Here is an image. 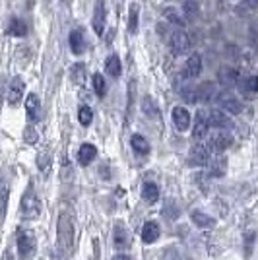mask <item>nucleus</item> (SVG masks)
I'll use <instances>...</instances> for the list:
<instances>
[{"mask_svg": "<svg viewBox=\"0 0 258 260\" xmlns=\"http://www.w3.org/2000/svg\"><path fill=\"white\" fill-rule=\"evenodd\" d=\"M56 241H58V252L68 258L74 250V223L70 214L62 212L58 216V229H56Z\"/></svg>", "mask_w": 258, "mask_h": 260, "instance_id": "nucleus-1", "label": "nucleus"}, {"mask_svg": "<svg viewBox=\"0 0 258 260\" xmlns=\"http://www.w3.org/2000/svg\"><path fill=\"white\" fill-rule=\"evenodd\" d=\"M20 212H22L23 219H37L41 206H39V200L33 192V188H27L25 194L22 196V204H20Z\"/></svg>", "mask_w": 258, "mask_h": 260, "instance_id": "nucleus-2", "label": "nucleus"}, {"mask_svg": "<svg viewBox=\"0 0 258 260\" xmlns=\"http://www.w3.org/2000/svg\"><path fill=\"white\" fill-rule=\"evenodd\" d=\"M35 252V235L29 229H20L18 233V254L23 260L31 258Z\"/></svg>", "mask_w": 258, "mask_h": 260, "instance_id": "nucleus-3", "label": "nucleus"}, {"mask_svg": "<svg viewBox=\"0 0 258 260\" xmlns=\"http://www.w3.org/2000/svg\"><path fill=\"white\" fill-rule=\"evenodd\" d=\"M231 144H233V138H231V134H229L227 130H215L214 134L210 136V140H208L206 146H208L210 152L221 153L223 150H227Z\"/></svg>", "mask_w": 258, "mask_h": 260, "instance_id": "nucleus-4", "label": "nucleus"}, {"mask_svg": "<svg viewBox=\"0 0 258 260\" xmlns=\"http://www.w3.org/2000/svg\"><path fill=\"white\" fill-rule=\"evenodd\" d=\"M171 51L173 54H177V56H181V54L188 53V49H190V39H188V35L184 29H175L171 33Z\"/></svg>", "mask_w": 258, "mask_h": 260, "instance_id": "nucleus-5", "label": "nucleus"}, {"mask_svg": "<svg viewBox=\"0 0 258 260\" xmlns=\"http://www.w3.org/2000/svg\"><path fill=\"white\" fill-rule=\"evenodd\" d=\"M217 103H219L221 111L231 113V115H239V113L243 111L241 101H239L231 91H221V93H217Z\"/></svg>", "mask_w": 258, "mask_h": 260, "instance_id": "nucleus-6", "label": "nucleus"}, {"mask_svg": "<svg viewBox=\"0 0 258 260\" xmlns=\"http://www.w3.org/2000/svg\"><path fill=\"white\" fill-rule=\"evenodd\" d=\"M208 128H210V117H208V111H198L196 117H194V124H192V138L194 140H200L208 134Z\"/></svg>", "mask_w": 258, "mask_h": 260, "instance_id": "nucleus-7", "label": "nucleus"}, {"mask_svg": "<svg viewBox=\"0 0 258 260\" xmlns=\"http://www.w3.org/2000/svg\"><path fill=\"white\" fill-rule=\"evenodd\" d=\"M23 89H25V84L20 76L12 78L10 86H8V93H6V99L10 105H18L23 98Z\"/></svg>", "mask_w": 258, "mask_h": 260, "instance_id": "nucleus-8", "label": "nucleus"}, {"mask_svg": "<svg viewBox=\"0 0 258 260\" xmlns=\"http://www.w3.org/2000/svg\"><path fill=\"white\" fill-rule=\"evenodd\" d=\"M208 117H210V126H215L217 130H227L233 126V122H231V119H229V115H225V111H221V109L210 111Z\"/></svg>", "mask_w": 258, "mask_h": 260, "instance_id": "nucleus-9", "label": "nucleus"}, {"mask_svg": "<svg viewBox=\"0 0 258 260\" xmlns=\"http://www.w3.org/2000/svg\"><path fill=\"white\" fill-rule=\"evenodd\" d=\"M188 161L190 165H206L210 161V150L206 144H196L192 146V150L188 153Z\"/></svg>", "mask_w": 258, "mask_h": 260, "instance_id": "nucleus-10", "label": "nucleus"}, {"mask_svg": "<svg viewBox=\"0 0 258 260\" xmlns=\"http://www.w3.org/2000/svg\"><path fill=\"white\" fill-rule=\"evenodd\" d=\"M25 111H27V119L29 122H37L41 119V101L35 93H29L25 98Z\"/></svg>", "mask_w": 258, "mask_h": 260, "instance_id": "nucleus-11", "label": "nucleus"}, {"mask_svg": "<svg viewBox=\"0 0 258 260\" xmlns=\"http://www.w3.org/2000/svg\"><path fill=\"white\" fill-rule=\"evenodd\" d=\"M173 122H175L177 130H181V132L188 130L190 122H192V119H190V113H188L184 107H181V105H179V107H175V109H173Z\"/></svg>", "mask_w": 258, "mask_h": 260, "instance_id": "nucleus-12", "label": "nucleus"}, {"mask_svg": "<svg viewBox=\"0 0 258 260\" xmlns=\"http://www.w3.org/2000/svg\"><path fill=\"white\" fill-rule=\"evenodd\" d=\"M200 72H202V56L198 53H194L188 56V60H186V64H184V76L186 78H196L200 76Z\"/></svg>", "mask_w": 258, "mask_h": 260, "instance_id": "nucleus-13", "label": "nucleus"}, {"mask_svg": "<svg viewBox=\"0 0 258 260\" xmlns=\"http://www.w3.org/2000/svg\"><path fill=\"white\" fill-rule=\"evenodd\" d=\"M93 29H95L97 35H101L103 29H105V22H107V14H105V6H103V2L99 0L95 4V10H93Z\"/></svg>", "mask_w": 258, "mask_h": 260, "instance_id": "nucleus-14", "label": "nucleus"}, {"mask_svg": "<svg viewBox=\"0 0 258 260\" xmlns=\"http://www.w3.org/2000/svg\"><path fill=\"white\" fill-rule=\"evenodd\" d=\"M217 80H219V84H223V86H235L237 82H239V72H237V68H231V66H223L219 72H217Z\"/></svg>", "mask_w": 258, "mask_h": 260, "instance_id": "nucleus-15", "label": "nucleus"}, {"mask_svg": "<svg viewBox=\"0 0 258 260\" xmlns=\"http://www.w3.org/2000/svg\"><path fill=\"white\" fill-rule=\"evenodd\" d=\"M97 150L93 144H82L80 150H78V161L80 165H89V163L95 159Z\"/></svg>", "mask_w": 258, "mask_h": 260, "instance_id": "nucleus-16", "label": "nucleus"}, {"mask_svg": "<svg viewBox=\"0 0 258 260\" xmlns=\"http://www.w3.org/2000/svg\"><path fill=\"white\" fill-rule=\"evenodd\" d=\"M159 233H162V231H159V225H157L155 221H148V223H144V228H142V241L151 245L153 241L159 239Z\"/></svg>", "mask_w": 258, "mask_h": 260, "instance_id": "nucleus-17", "label": "nucleus"}, {"mask_svg": "<svg viewBox=\"0 0 258 260\" xmlns=\"http://www.w3.org/2000/svg\"><path fill=\"white\" fill-rule=\"evenodd\" d=\"M70 49L74 54H82L86 51V39L82 29H72L70 31Z\"/></svg>", "mask_w": 258, "mask_h": 260, "instance_id": "nucleus-18", "label": "nucleus"}, {"mask_svg": "<svg viewBox=\"0 0 258 260\" xmlns=\"http://www.w3.org/2000/svg\"><path fill=\"white\" fill-rule=\"evenodd\" d=\"M196 91H198V99L200 101H214L217 98V91H215V84L214 82H204V84H200V86L196 87Z\"/></svg>", "mask_w": 258, "mask_h": 260, "instance_id": "nucleus-19", "label": "nucleus"}, {"mask_svg": "<svg viewBox=\"0 0 258 260\" xmlns=\"http://www.w3.org/2000/svg\"><path fill=\"white\" fill-rule=\"evenodd\" d=\"M190 219H192V221L196 223V225H198V228H204V229L214 228V225H215L214 217H210L208 214H204V212H198V210L190 214Z\"/></svg>", "mask_w": 258, "mask_h": 260, "instance_id": "nucleus-20", "label": "nucleus"}, {"mask_svg": "<svg viewBox=\"0 0 258 260\" xmlns=\"http://www.w3.org/2000/svg\"><path fill=\"white\" fill-rule=\"evenodd\" d=\"M142 198H144L146 202H150V204L157 202V198H159V188H157V184L144 183V186H142Z\"/></svg>", "mask_w": 258, "mask_h": 260, "instance_id": "nucleus-21", "label": "nucleus"}, {"mask_svg": "<svg viewBox=\"0 0 258 260\" xmlns=\"http://www.w3.org/2000/svg\"><path fill=\"white\" fill-rule=\"evenodd\" d=\"M105 68H107V74L113 78H118L122 72V64H120V58L117 54H111L107 60H105Z\"/></svg>", "mask_w": 258, "mask_h": 260, "instance_id": "nucleus-22", "label": "nucleus"}, {"mask_svg": "<svg viewBox=\"0 0 258 260\" xmlns=\"http://www.w3.org/2000/svg\"><path fill=\"white\" fill-rule=\"evenodd\" d=\"M130 144H132L134 152L140 153V155H146V153L150 152V144H148V140H146L142 134H134L132 140H130Z\"/></svg>", "mask_w": 258, "mask_h": 260, "instance_id": "nucleus-23", "label": "nucleus"}, {"mask_svg": "<svg viewBox=\"0 0 258 260\" xmlns=\"http://www.w3.org/2000/svg\"><path fill=\"white\" fill-rule=\"evenodd\" d=\"M163 18H165V20H169V23H175V25H179V27H183L184 23H186V18H184V14H181V12L175 10V8H167V10L163 12Z\"/></svg>", "mask_w": 258, "mask_h": 260, "instance_id": "nucleus-24", "label": "nucleus"}, {"mask_svg": "<svg viewBox=\"0 0 258 260\" xmlns=\"http://www.w3.org/2000/svg\"><path fill=\"white\" fill-rule=\"evenodd\" d=\"M128 243H130L128 231L124 229V225H117L115 228V245L120 249V247H128Z\"/></svg>", "mask_w": 258, "mask_h": 260, "instance_id": "nucleus-25", "label": "nucleus"}, {"mask_svg": "<svg viewBox=\"0 0 258 260\" xmlns=\"http://www.w3.org/2000/svg\"><path fill=\"white\" fill-rule=\"evenodd\" d=\"M8 33L14 35V37H23L27 33V25L22 20H12L10 25H8Z\"/></svg>", "mask_w": 258, "mask_h": 260, "instance_id": "nucleus-26", "label": "nucleus"}, {"mask_svg": "<svg viewBox=\"0 0 258 260\" xmlns=\"http://www.w3.org/2000/svg\"><path fill=\"white\" fill-rule=\"evenodd\" d=\"M138 18H140V6H138V4H132V6H130V16H128L130 33H134L138 29Z\"/></svg>", "mask_w": 258, "mask_h": 260, "instance_id": "nucleus-27", "label": "nucleus"}, {"mask_svg": "<svg viewBox=\"0 0 258 260\" xmlns=\"http://www.w3.org/2000/svg\"><path fill=\"white\" fill-rule=\"evenodd\" d=\"M142 109H144V113L148 115V117H159V109H157V105L153 103V99L151 98H144V101H142Z\"/></svg>", "mask_w": 258, "mask_h": 260, "instance_id": "nucleus-28", "label": "nucleus"}, {"mask_svg": "<svg viewBox=\"0 0 258 260\" xmlns=\"http://www.w3.org/2000/svg\"><path fill=\"white\" fill-rule=\"evenodd\" d=\"M6 204H8V184L0 183V221L6 214Z\"/></svg>", "mask_w": 258, "mask_h": 260, "instance_id": "nucleus-29", "label": "nucleus"}, {"mask_svg": "<svg viewBox=\"0 0 258 260\" xmlns=\"http://www.w3.org/2000/svg\"><path fill=\"white\" fill-rule=\"evenodd\" d=\"M179 91H181V98H183L186 103H196V101H198V91H196V87L184 86V87H181Z\"/></svg>", "mask_w": 258, "mask_h": 260, "instance_id": "nucleus-30", "label": "nucleus"}, {"mask_svg": "<svg viewBox=\"0 0 258 260\" xmlns=\"http://www.w3.org/2000/svg\"><path fill=\"white\" fill-rule=\"evenodd\" d=\"M93 89L99 98H103L107 93V84H105V78L101 74H93Z\"/></svg>", "mask_w": 258, "mask_h": 260, "instance_id": "nucleus-31", "label": "nucleus"}, {"mask_svg": "<svg viewBox=\"0 0 258 260\" xmlns=\"http://www.w3.org/2000/svg\"><path fill=\"white\" fill-rule=\"evenodd\" d=\"M91 119H93L91 109L87 107V105H82V107H80V111H78V120H80L84 126H89V124H91Z\"/></svg>", "mask_w": 258, "mask_h": 260, "instance_id": "nucleus-32", "label": "nucleus"}, {"mask_svg": "<svg viewBox=\"0 0 258 260\" xmlns=\"http://www.w3.org/2000/svg\"><path fill=\"white\" fill-rule=\"evenodd\" d=\"M225 157H217V159H214L212 161V165H210V171H212V175L214 177H221V175L225 173Z\"/></svg>", "mask_w": 258, "mask_h": 260, "instance_id": "nucleus-33", "label": "nucleus"}, {"mask_svg": "<svg viewBox=\"0 0 258 260\" xmlns=\"http://www.w3.org/2000/svg\"><path fill=\"white\" fill-rule=\"evenodd\" d=\"M198 2H194V0H186L184 2V8H183V12H184V18H194L196 14H198Z\"/></svg>", "mask_w": 258, "mask_h": 260, "instance_id": "nucleus-34", "label": "nucleus"}, {"mask_svg": "<svg viewBox=\"0 0 258 260\" xmlns=\"http://www.w3.org/2000/svg\"><path fill=\"white\" fill-rule=\"evenodd\" d=\"M23 140L29 142V144L37 142V134H35V128H33V126H27V128H25V132H23Z\"/></svg>", "mask_w": 258, "mask_h": 260, "instance_id": "nucleus-35", "label": "nucleus"}, {"mask_svg": "<svg viewBox=\"0 0 258 260\" xmlns=\"http://www.w3.org/2000/svg\"><path fill=\"white\" fill-rule=\"evenodd\" d=\"M245 84H247V86H245V89H248V91H258V76L248 78Z\"/></svg>", "mask_w": 258, "mask_h": 260, "instance_id": "nucleus-36", "label": "nucleus"}, {"mask_svg": "<svg viewBox=\"0 0 258 260\" xmlns=\"http://www.w3.org/2000/svg\"><path fill=\"white\" fill-rule=\"evenodd\" d=\"M2 260H14V258H12V250L10 249L4 250V254H2Z\"/></svg>", "mask_w": 258, "mask_h": 260, "instance_id": "nucleus-37", "label": "nucleus"}, {"mask_svg": "<svg viewBox=\"0 0 258 260\" xmlns=\"http://www.w3.org/2000/svg\"><path fill=\"white\" fill-rule=\"evenodd\" d=\"M113 260H132V258H130V256H126V254H117Z\"/></svg>", "mask_w": 258, "mask_h": 260, "instance_id": "nucleus-38", "label": "nucleus"}, {"mask_svg": "<svg viewBox=\"0 0 258 260\" xmlns=\"http://www.w3.org/2000/svg\"><path fill=\"white\" fill-rule=\"evenodd\" d=\"M247 2L252 6V8H258V0H247Z\"/></svg>", "mask_w": 258, "mask_h": 260, "instance_id": "nucleus-39", "label": "nucleus"}]
</instances>
